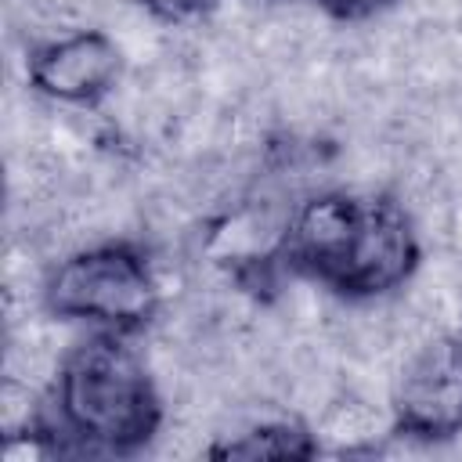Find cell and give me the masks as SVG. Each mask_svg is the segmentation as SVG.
Instances as JSON below:
<instances>
[{
	"instance_id": "6da1fadb",
	"label": "cell",
	"mask_w": 462,
	"mask_h": 462,
	"mask_svg": "<svg viewBox=\"0 0 462 462\" xmlns=\"http://www.w3.org/2000/svg\"><path fill=\"white\" fill-rule=\"evenodd\" d=\"M285 249L307 278L354 300H375L419 267V231L404 206L350 191L307 199L292 213Z\"/></svg>"
},
{
	"instance_id": "7a4b0ae2",
	"label": "cell",
	"mask_w": 462,
	"mask_h": 462,
	"mask_svg": "<svg viewBox=\"0 0 462 462\" xmlns=\"http://www.w3.org/2000/svg\"><path fill=\"white\" fill-rule=\"evenodd\" d=\"M58 422L97 451L144 448L162 430V390L119 328L69 346L54 379Z\"/></svg>"
},
{
	"instance_id": "3957f363",
	"label": "cell",
	"mask_w": 462,
	"mask_h": 462,
	"mask_svg": "<svg viewBox=\"0 0 462 462\" xmlns=\"http://www.w3.org/2000/svg\"><path fill=\"white\" fill-rule=\"evenodd\" d=\"M43 307L65 321H97L130 332L155 314L159 285L134 245L94 242L61 256L43 278Z\"/></svg>"
},
{
	"instance_id": "277c9868",
	"label": "cell",
	"mask_w": 462,
	"mask_h": 462,
	"mask_svg": "<svg viewBox=\"0 0 462 462\" xmlns=\"http://www.w3.org/2000/svg\"><path fill=\"white\" fill-rule=\"evenodd\" d=\"M393 430L433 440L462 433V339L430 336L404 354L390 390Z\"/></svg>"
},
{
	"instance_id": "5b68a950",
	"label": "cell",
	"mask_w": 462,
	"mask_h": 462,
	"mask_svg": "<svg viewBox=\"0 0 462 462\" xmlns=\"http://www.w3.org/2000/svg\"><path fill=\"white\" fill-rule=\"evenodd\" d=\"M123 47L105 29H72L29 51V83L58 105H94L123 76Z\"/></svg>"
},
{
	"instance_id": "8992f818",
	"label": "cell",
	"mask_w": 462,
	"mask_h": 462,
	"mask_svg": "<svg viewBox=\"0 0 462 462\" xmlns=\"http://www.w3.org/2000/svg\"><path fill=\"white\" fill-rule=\"evenodd\" d=\"M318 444L310 433L292 419H260L249 422L242 433L213 444V455H235V458H271V455H310Z\"/></svg>"
},
{
	"instance_id": "52a82bcc",
	"label": "cell",
	"mask_w": 462,
	"mask_h": 462,
	"mask_svg": "<svg viewBox=\"0 0 462 462\" xmlns=\"http://www.w3.org/2000/svg\"><path fill=\"white\" fill-rule=\"evenodd\" d=\"M144 11H152L159 22H184L191 14H202L209 0H137Z\"/></svg>"
},
{
	"instance_id": "ba28073f",
	"label": "cell",
	"mask_w": 462,
	"mask_h": 462,
	"mask_svg": "<svg viewBox=\"0 0 462 462\" xmlns=\"http://www.w3.org/2000/svg\"><path fill=\"white\" fill-rule=\"evenodd\" d=\"M393 0H318V7L332 18H372L386 11Z\"/></svg>"
},
{
	"instance_id": "9c48e42d",
	"label": "cell",
	"mask_w": 462,
	"mask_h": 462,
	"mask_svg": "<svg viewBox=\"0 0 462 462\" xmlns=\"http://www.w3.org/2000/svg\"><path fill=\"white\" fill-rule=\"evenodd\" d=\"M458 325H462V321H458ZM458 339H462V336H458Z\"/></svg>"
}]
</instances>
